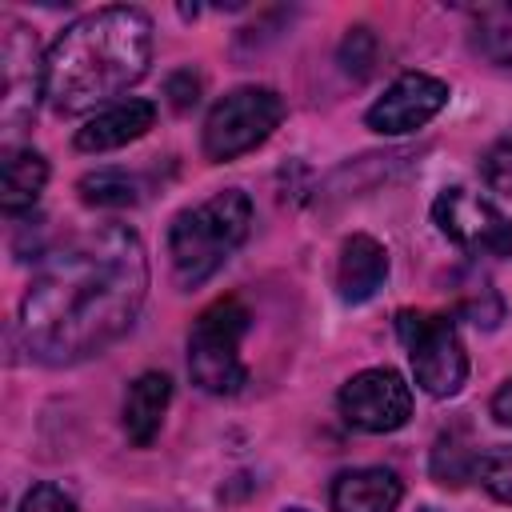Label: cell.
<instances>
[{
  "label": "cell",
  "instance_id": "1",
  "mask_svg": "<svg viewBox=\"0 0 512 512\" xmlns=\"http://www.w3.org/2000/svg\"><path fill=\"white\" fill-rule=\"evenodd\" d=\"M144 296V240L128 224H96L40 252L20 300V336L44 364H80L136 324Z\"/></svg>",
  "mask_w": 512,
  "mask_h": 512
},
{
  "label": "cell",
  "instance_id": "2",
  "mask_svg": "<svg viewBox=\"0 0 512 512\" xmlns=\"http://www.w3.org/2000/svg\"><path fill=\"white\" fill-rule=\"evenodd\" d=\"M152 64V20L136 4H108L72 20L44 52V100L60 116L116 104Z\"/></svg>",
  "mask_w": 512,
  "mask_h": 512
},
{
  "label": "cell",
  "instance_id": "3",
  "mask_svg": "<svg viewBox=\"0 0 512 512\" xmlns=\"http://www.w3.org/2000/svg\"><path fill=\"white\" fill-rule=\"evenodd\" d=\"M252 228V200L240 188H224L196 208L172 216L168 228V256L176 280L196 288L224 268V260L248 240Z\"/></svg>",
  "mask_w": 512,
  "mask_h": 512
},
{
  "label": "cell",
  "instance_id": "4",
  "mask_svg": "<svg viewBox=\"0 0 512 512\" xmlns=\"http://www.w3.org/2000/svg\"><path fill=\"white\" fill-rule=\"evenodd\" d=\"M252 316L236 296L212 300L188 332V376L208 396H232L248 384V364L240 360V340Z\"/></svg>",
  "mask_w": 512,
  "mask_h": 512
},
{
  "label": "cell",
  "instance_id": "5",
  "mask_svg": "<svg viewBox=\"0 0 512 512\" xmlns=\"http://www.w3.org/2000/svg\"><path fill=\"white\" fill-rule=\"evenodd\" d=\"M396 332L408 348L416 384L436 396L448 400L464 388L468 380V352L460 344L456 320L444 312H420V308H400L396 312Z\"/></svg>",
  "mask_w": 512,
  "mask_h": 512
},
{
  "label": "cell",
  "instance_id": "6",
  "mask_svg": "<svg viewBox=\"0 0 512 512\" xmlns=\"http://www.w3.org/2000/svg\"><path fill=\"white\" fill-rule=\"evenodd\" d=\"M284 120V100L276 88L264 84H244L220 96L204 120V156L208 160H236L264 144Z\"/></svg>",
  "mask_w": 512,
  "mask_h": 512
},
{
  "label": "cell",
  "instance_id": "7",
  "mask_svg": "<svg viewBox=\"0 0 512 512\" xmlns=\"http://www.w3.org/2000/svg\"><path fill=\"white\" fill-rule=\"evenodd\" d=\"M0 124L12 140L44 96V56L36 32L16 16H0Z\"/></svg>",
  "mask_w": 512,
  "mask_h": 512
},
{
  "label": "cell",
  "instance_id": "8",
  "mask_svg": "<svg viewBox=\"0 0 512 512\" xmlns=\"http://www.w3.org/2000/svg\"><path fill=\"white\" fill-rule=\"evenodd\" d=\"M432 220L464 252L512 256V220L492 200H484L480 192H472L464 184L444 188L432 200Z\"/></svg>",
  "mask_w": 512,
  "mask_h": 512
},
{
  "label": "cell",
  "instance_id": "9",
  "mask_svg": "<svg viewBox=\"0 0 512 512\" xmlns=\"http://www.w3.org/2000/svg\"><path fill=\"white\" fill-rule=\"evenodd\" d=\"M336 404H340V416L348 428L384 436V432H396L408 424L412 388L404 384V376L396 368H364L340 388Z\"/></svg>",
  "mask_w": 512,
  "mask_h": 512
},
{
  "label": "cell",
  "instance_id": "10",
  "mask_svg": "<svg viewBox=\"0 0 512 512\" xmlns=\"http://www.w3.org/2000/svg\"><path fill=\"white\" fill-rule=\"evenodd\" d=\"M448 84L440 76H428V72H400L384 96L364 112V124L380 136H404V132H416L424 128L444 104H448Z\"/></svg>",
  "mask_w": 512,
  "mask_h": 512
},
{
  "label": "cell",
  "instance_id": "11",
  "mask_svg": "<svg viewBox=\"0 0 512 512\" xmlns=\"http://www.w3.org/2000/svg\"><path fill=\"white\" fill-rule=\"evenodd\" d=\"M152 124H156V104L128 96V100H116V104L100 108L96 116H88L84 128H76V148L80 152H112V148L140 140Z\"/></svg>",
  "mask_w": 512,
  "mask_h": 512
},
{
  "label": "cell",
  "instance_id": "12",
  "mask_svg": "<svg viewBox=\"0 0 512 512\" xmlns=\"http://www.w3.org/2000/svg\"><path fill=\"white\" fill-rule=\"evenodd\" d=\"M388 280V248L376 236H348L340 244V260H336V292L344 304H364L372 300Z\"/></svg>",
  "mask_w": 512,
  "mask_h": 512
},
{
  "label": "cell",
  "instance_id": "13",
  "mask_svg": "<svg viewBox=\"0 0 512 512\" xmlns=\"http://www.w3.org/2000/svg\"><path fill=\"white\" fill-rule=\"evenodd\" d=\"M404 484L392 468H348L328 488L332 512H396Z\"/></svg>",
  "mask_w": 512,
  "mask_h": 512
},
{
  "label": "cell",
  "instance_id": "14",
  "mask_svg": "<svg viewBox=\"0 0 512 512\" xmlns=\"http://www.w3.org/2000/svg\"><path fill=\"white\" fill-rule=\"evenodd\" d=\"M172 404V380L164 372H140L124 396V432L136 448H148Z\"/></svg>",
  "mask_w": 512,
  "mask_h": 512
},
{
  "label": "cell",
  "instance_id": "15",
  "mask_svg": "<svg viewBox=\"0 0 512 512\" xmlns=\"http://www.w3.org/2000/svg\"><path fill=\"white\" fill-rule=\"evenodd\" d=\"M48 184V160L36 148H4V164H0V204L8 216L32 212V204L40 200Z\"/></svg>",
  "mask_w": 512,
  "mask_h": 512
},
{
  "label": "cell",
  "instance_id": "16",
  "mask_svg": "<svg viewBox=\"0 0 512 512\" xmlns=\"http://www.w3.org/2000/svg\"><path fill=\"white\" fill-rule=\"evenodd\" d=\"M476 460H480L476 440L468 436L464 424H456V428H448V432L436 436L432 456H428V472H432L436 484H444V488H460V484L476 480Z\"/></svg>",
  "mask_w": 512,
  "mask_h": 512
},
{
  "label": "cell",
  "instance_id": "17",
  "mask_svg": "<svg viewBox=\"0 0 512 512\" xmlns=\"http://www.w3.org/2000/svg\"><path fill=\"white\" fill-rule=\"evenodd\" d=\"M76 192L92 208H132V204H140V180L132 172H124V168L84 172L80 184H76Z\"/></svg>",
  "mask_w": 512,
  "mask_h": 512
},
{
  "label": "cell",
  "instance_id": "18",
  "mask_svg": "<svg viewBox=\"0 0 512 512\" xmlns=\"http://www.w3.org/2000/svg\"><path fill=\"white\" fill-rule=\"evenodd\" d=\"M476 480L484 484V492L500 504H512V444L488 448L476 460Z\"/></svg>",
  "mask_w": 512,
  "mask_h": 512
},
{
  "label": "cell",
  "instance_id": "19",
  "mask_svg": "<svg viewBox=\"0 0 512 512\" xmlns=\"http://www.w3.org/2000/svg\"><path fill=\"white\" fill-rule=\"evenodd\" d=\"M376 52H380V44H376L372 28L356 24V28H348L344 40H340V68H344L352 80H364V76H372Z\"/></svg>",
  "mask_w": 512,
  "mask_h": 512
},
{
  "label": "cell",
  "instance_id": "20",
  "mask_svg": "<svg viewBox=\"0 0 512 512\" xmlns=\"http://www.w3.org/2000/svg\"><path fill=\"white\" fill-rule=\"evenodd\" d=\"M472 48L500 72L512 76V24H480L472 32Z\"/></svg>",
  "mask_w": 512,
  "mask_h": 512
},
{
  "label": "cell",
  "instance_id": "21",
  "mask_svg": "<svg viewBox=\"0 0 512 512\" xmlns=\"http://www.w3.org/2000/svg\"><path fill=\"white\" fill-rule=\"evenodd\" d=\"M484 180H488V188L492 192H504V196H512V132L508 136H500L488 152H484Z\"/></svg>",
  "mask_w": 512,
  "mask_h": 512
},
{
  "label": "cell",
  "instance_id": "22",
  "mask_svg": "<svg viewBox=\"0 0 512 512\" xmlns=\"http://www.w3.org/2000/svg\"><path fill=\"white\" fill-rule=\"evenodd\" d=\"M16 512H76V500L64 488H56V484L44 480V484H32L24 492V500H20Z\"/></svg>",
  "mask_w": 512,
  "mask_h": 512
},
{
  "label": "cell",
  "instance_id": "23",
  "mask_svg": "<svg viewBox=\"0 0 512 512\" xmlns=\"http://www.w3.org/2000/svg\"><path fill=\"white\" fill-rule=\"evenodd\" d=\"M168 100H172V108H192L196 100H200V76L192 72V68H180V72H172L168 76Z\"/></svg>",
  "mask_w": 512,
  "mask_h": 512
},
{
  "label": "cell",
  "instance_id": "24",
  "mask_svg": "<svg viewBox=\"0 0 512 512\" xmlns=\"http://www.w3.org/2000/svg\"><path fill=\"white\" fill-rule=\"evenodd\" d=\"M492 416H496V424H508V428H512V380H504V384L496 388V396H492Z\"/></svg>",
  "mask_w": 512,
  "mask_h": 512
},
{
  "label": "cell",
  "instance_id": "25",
  "mask_svg": "<svg viewBox=\"0 0 512 512\" xmlns=\"http://www.w3.org/2000/svg\"><path fill=\"white\" fill-rule=\"evenodd\" d=\"M284 512H308V508H284Z\"/></svg>",
  "mask_w": 512,
  "mask_h": 512
},
{
  "label": "cell",
  "instance_id": "26",
  "mask_svg": "<svg viewBox=\"0 0 512 512\" xmlns=\"http://www.w3.org/2000/svg\"><path fill=\"white\" fill-rule=\"evenodd\" d=\"M420 512H436V508H420Z\"/></svg>",
  "mask_w": 512,
  "mask_h": 512
}]
</instances>
